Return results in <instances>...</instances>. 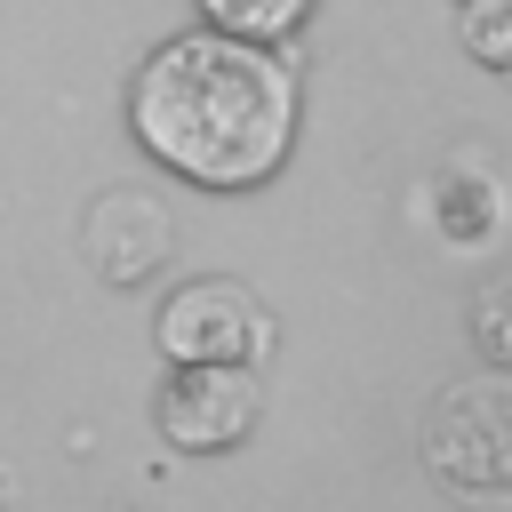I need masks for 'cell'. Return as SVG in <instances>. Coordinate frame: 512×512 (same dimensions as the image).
Returning <instances> with one entry per match:
<instances>
[{
    "label": "cell",
    "instance_id": "6",
    "mask_svg": "<svg viewBox=\"0 0 512 512\" xmlns=\"http://www.w3.org/2000/svg\"><path fill=\"white\" fill-rule=\"evenodd\" d=\"M464 48L488 72H512V0H464Z\"/></svg>",
    "mask_w": 512,
    "mask_h": 512
},
{
    "label": "cell",
    "instance_id": "1",
    "mask_svg": "<svg viewBox=\"0 0 512 512\" xmlns=\"http://www.w3.org/2000/svg\"><path fill=\"white\" fill-rule=\"evenodd\" d=\"M128 128L168 176H184L200 192H248L288 160L296 80L272 56V40L200 24V32L160 40L136 64Z\"/></svg>",
    "mask_w": 512,
    "mask_h": 512
},
{
    "label": "cell",
    "instance_id": "2",
    "mask_svg": "<svg viewBox=\"0 0 512 512\" xmlns=\"http://www.w3.org/2000/svg\"><path fill=\"white\" fill-rule=\"evenodd\" d=\"M424 464L464 504H512V384H472L432 408Z\"/></svg>",
    "mask_w": 512,
    "mask_h": 512
},
{
    "label": "cell",
    "instance_id": "5",
    "mask_svg": "<svg viewBox=\"0 0 512 512\" xmlns=\"http://www.w3.org/2000/svg\"><path fill=\"white\" fill-rule=\"evenodd\" d=\"M216 32H240V40H288L304 16H312V0H192Z\"/></svg>",
    "mask_w": 512,
    "mask_h": 512
},
{
    "label": "cell",
    "instance_id": "4",
    "mask_svg": "<svg viewBox=\"0 0 512 512\" xmlns=\"http://www.w3.org/2000/svg\"><path fill=\"white\" fill-rule=\"evenodd\" d=\"M160 352L168 368L176 360H232V368H256L272 352V312L240 288V280H192L160 304Z\"/></svg>",
    "mask_w": 512,
    "mask_h": 512
},
{
    "label": "cell",
    "instance_id": "3",
    "mask_svg": "<svg viewBox=\"0 0 512 512\" xmlns=\"http://www.w3.org/2000/svg\"><path fill=\"white\" fill-rule=\"evenodd\" d=\"M256 408H264V384H256V368H232V360H176L160 400H152L168 448H192V456H216V448L248 440Z\"/></svg>",
    "mask_w": 512,
    "mask_h": 512
}]
</instances>
